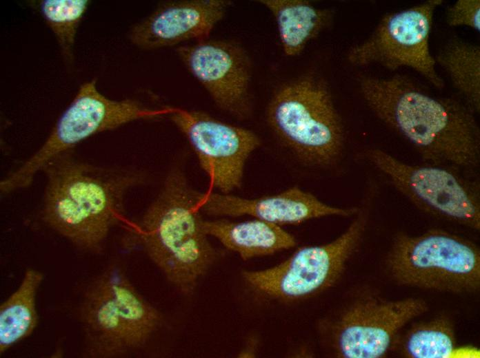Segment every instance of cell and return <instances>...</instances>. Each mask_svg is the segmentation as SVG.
I'll use <instances>...</instances> for the list:
<instances>
[{"mask_svg":"<svg viewBox=\"0 0 480 358\" xmlns=\"http://www.w3.org/2000/svg\"><path fill=\"white\" fill-rule=\"evenodd\" d=\"M360 93L373 114L426 162L472 172L480 162V129L463 102L433 96L406 75H361Z\"/></svg>","mask_w":480,"mask_h":358,"instance_id":"6da1fadb","label":"cell"},{"mask_svg":"<svg viewBox=\"0 0 480 358\" xmlns=\"http://www.w3.org/2000/svg\"><path fill=\"white\" fill-rule=\"evenodd\" d=\"M47 182L42 219L74 245L97 251L123 215L126 192L142 180L140 174L81 162L69 151L43 168Z\"/></svg>","mask_w":480,"mask_h":358,"instance_id":"7a4b0ae2","label":"cell"},{"mask_svg":"<svg viewBox=\"0 0 480 358\" xmlns=\"http://www.w3.org/2000/svg\"><path fill=\"white\" fill-rule=\"evenodd\" d=\"M199 192L179 168L172 169L139 222L123 225L128 242L141 247L166 280L191 293L216 261L217 249L203 227Z\"/></svg>","mask_w":480,"mask_h":358,"instance_id":"3957f363","label":"cell"},{"mask_svg":"<svg viewBox=\"0 0 480 358\" xmlns=\"http://www.w3.org/2000/svg\"><path fill=\"white\" fill-rule=\"evenodd\" d=\"M266 118L282 143L306 162L328 166L342 154L341 119L327 81L316 72L279 86L268 105Z\"/></svg>","mask_w":480,"mask_h":358,"instance_id":"277c9868","label":"cell"},{"mask_svg":"<svg viewBox=\"0 0 480 358\" xmlns=\"http://www.w3.org/2000/svg\"><path fill=\"white\" fill-rule=\"evenodd\" d=\"M86 355H123L144 345L161 322L159 311L137 291L125 273L110 266L87 287L80 306Z\"/></svg>","mask_w":480,"mask_h":358,"instance_id":"5b68a950","label":"cell"},{"mask_svg":"<svg viewBox=\"0 0 480 358\" xmlns=\"http://www.w3.org/2000/svg\"><path fill=\"white\" fill-rule=\"evenodd\" d=\"M385 262L389 275L401 285L453 293H472L480 287L479 248L446 231L397 235Z\"/></svg>","mask_w":480,"mask_h":358,"instance_id":"8992f818","label":"cell"},{"mask_svg":"<svg viewBox=\"0 0 480 358\" xmlns=\"http://www.w3.org/2000/svg\"><path fill=\"white\" fill-rule=\"evenodd\" d=\"M174 109L151 108L131 99L112 100L98 91L94 80L84 83L43 145L1 181L0 190L4 194L28 187L50 160L92 135L132 121L168 116Z\"/></svg>","mask_w":480,"mask_h":358,"instance_id":"52a82bcc","label":"cell"},{"mask_svg":"<svg viewBox=\"0 0 480 358\" xmlns=\"http://www.w3.org/2000/svg\"><path fill=\"white\" fill-rule=\"evenodd\" d=\"M363 156L394 188L420 209L479 231L480 185L468 173L470 171L430 162L410 164L379 148L367 149Z\"/></svg>","mask_w":480,"mask_h":358,"instance_id":"ba28073f","label":"cell"},{"mask_svg":"<svg viewBox=\"0 0 480 358\" xmlns=\"http://www.w3.org/2000/svg\"><path fill=\"white\" fill-rule=\"evenodd\" d=\"M428 310L420 298L390 300L367 290L322 319L319 328L334 357L380 358L389 354L401 330Z\"/></svg>","mask_w":480,"mask_h":358,"instance_id":"9c48e42d","label":"cell"},{"mask_svg":"<svg viewBox=\"0 0 480 358\" xmlns=\"http://www.w3.org/2000/svg\"><path fill=\"white\" fill-rule=\"evenodd\" d=\"M357 213L346 231L331 242L302 247L267 269L243 271L246 283L259 294L282 301L303 299L328 288L341 277L362 239L368 211Z\"/></svg>","mask_w":480,"mask_h":358,"instance_id":"30bf717a","label":"cell"},{"mask_svg":"<svg viewBox=\"0 0 480 358\" xmlns=\"http://www.w3.org/2000/svg\"><path fill=\"white\" fill-rule=\"evenodd\" d=\"M443 0H428L386 14L364 41L350 47L346 59L354 66L379 65L389 70L408 67L438 90L445 86L436 70L429 40L433 16Z\"/></svg>","mask_w":480,"mask_h":358,"instance_id":"8fae6325","label":"cell"},{"mask_svg":"<svg viewBox=\"0 0 480 358\" xmlns=\"http://www.w3.org/2000/svg\"><path fill=\"white\" fill-rule=\"evenodd\" d=\"M168 116L194 152L208 190L229 194L241 187L246 161L261 145L255 133L201 111L175 107Z\"/></svg>","mask_w":480,"mask_h":358,"instance_id":"7c38bea8","label":"cell"},{"mask_svg":"<svg viewBox=\"0 0 480 358\" xmlns=\"http://www.w3.org/2000/svg\"><path fill=\"white\" fill-rule=\"evenodd\" d=\"M188 71L222 111L238 118L252 114V62L232 40L206 39L177 49Z\"/></svg>","mask_w":480,"mask_h":358,"instance_id":"4fadbf2b","label":"cell"},{"mask_svg":"<svg viewBox=\"0 0 480 358\" xmlns=\"http://www.w3.org/2000/svg\"><path fill=\"white\" fill-rule=\"evenodd\" d=\"M197 207L208 215H249L279 226L297 224L310 219L331 215L350 216L359 211L357 208L327 204L298 187L253 199L207 190L199 193Z\"/></svg>","mask_w":480,"mask_h":358,"instance_id":"5bb4252c","label":"cell"},{"mask_svg":"<svg viewBox=\"0 0 480 358\" xmlns=\"http://www.w3.org/2000/svg\"><path fill=\"white\" fill-rule=\"evenodd\" d=\"M231 3L227 0H185L163 3L132 27L129 39L134 45L145 50L208 39Z\"/></svg>","mask_w":480,"mask_h":358,"instance_id":"9a60e30c","label":"cell"},{"mask_svg":"<svg viewBox=\"0 0 480 358\" xmlns=\"http://www.w3.org/2000/svg\"><path fill=\"white\" fill-rule=\"evenodd\" d=\"M208 236L244 260L272 255L294 247L295 238L281 226L258 219L241 222L226 220L203 221Z\"/></svg>","mask_w":480,"mask_h":358,"instance_id":"2e32d148","label":"cell"},{"mask_svg":"<svg viewBox=\"0 0 480 358\" xmlns=\"http://www.w3.org/2000/svg\"><path fill=\"white\" fill-rule=\"evenodd\" d=\"M272 14L286 56L296 57L332 24L334 12L306 0H259Z\"/></svg>","mask_w":480,"mask_h":358,"instance_id":"e0dca14e","label":"cell"},{"mask_svg":"<svg viewBox=\"0 0 480 358\" xmlns=\"http://www.w3.org/2000/svg\"><path fill=\"white\" fill-rule=\"evenodd\" d=\"M43 274L28 268L18 288L0 306V352L28 337L37 326L35 298Z\"/></svg>","mask_w":480,"mask_h":358,"instance_id":"ac0fdd59","label":"cell"},{"mask_svg":"<svg viewBox=\"0 0 480 358\" xmlns=\"http://www.w3.org/2000/svg\"><path fill=\"white\" fill-rule=\"evenodd\" d=\"M463 103L475 114L480 110V48L459 37L451 38L434 57Z\"/></svg>","mask_w":480,"mask_h":358,"instance_id":"d6986e66","label":"cell"},{"mask_svg":"<svg viewBox=\"0 0 480 358\" xmlns=\"http://www.w3.org/2000/svg\"><path fill=\"white\" fill-rule=\"evenodd\" d=\"M456 339L452 322L439 315L412 325L398 333L390 352L406 358H446L455 351Z\"/></svg>","mask_w":480,"mask_h":358,"instance_id":"ffe728a7","label":"cell"},{"mask_svg":"<svg viewBox=\"0 0 480 358\" xmlns=\"http://www.w3.org/2000/svg\"><path fill=\"white\" fill-rule=\"evenodd\" d=\"M86 0H45L39 8L54 33L65 60L73 59V47L79 23L88 6Z\"/></svg>","mask_w":480,"mask_h":358,"instance_id":"44dd1931","label":"cell"},{"mask_svg":"<svg viewBox=\"0 0 480 358\" xmlns=\"http://www.w3.org/2000/svg\"><path fill=\"white\" fill-rule=\"evenodd\" d=\"M446 21L450 27L466 26L479 32L480 1H457L448 8Z\"/></svg>","mask_w":480,"mask_h":358,"instance_id":"7402d4cb","label":"cell"},{"mask_svg":"<svg viewBox=\"0 0 480 358\" xmlns=\"http://www.w3.org/2000/svg\"><path fill=\"white\" fill-rule=\"evenodd\" d=\"M256 341L254 339H251L248 341V344L241 351L239 357H252L256 354Z\"/></svg>","mask_w":480,"mask_h":358,"instance_id":"603a6c76","label":"cell"}]
</instances>
